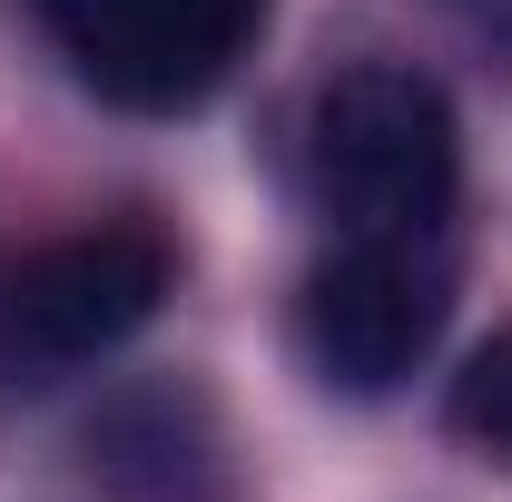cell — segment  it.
Listing matches in <instances>:
<instances>
[{"label": "cell", "instance_id": "obj_5", "mask_svg": "<svg viewBox=\"0 0 512 502\" xmlns=\"http://www.w3.org/2000/svg\"><path fill=\"white\" fill-rule=\"evenodd\" d=\"M79 463L109 502H237L227 424L197 384H128L79 424Z\"/></svg>", "mask_w": 512, "mask_h": 502}, {"label": "cell", "instance_id": "obj_2", "mask_svg": "<svg viewBox=\"0 0 512 502\" xmlns=\"http://www.w3.org/2000/svg\"><path fill=\"white\" fill-rule=\"evenodd\" d=\"M69 79L109 109L178 119L227 89V69L256 50L266 0H40Z\"/></svg>", "mask_w": 512, "mask_h": 502}, {"label": "cell", "instance_id": "obj_1", "mask_svg": "<svg viewBox=\"0 0 512 502\" xmlns=\"http://www.w3.org/2000/svg\"><path fill=\"white\" fill-rule=\"evenodd\" d=\"M306 178L335 247H453V207H463L453 99L404 60L345 69L316 99Z\"/></svg>", "mask_w": 512, "mask_h": 502}, {"label": "cell", "instance_id": "obj_6", "mask_svg": "<svg viewBox=\"0 0 512 502\" xmlns=\"http://www.w3.org/2000/svg\"><path fill=\"white\" fill-rule=\"evenodd\" d=\"M444 414H453V434L473 443L483 463H503V473H512V325H493V335L463 355Z\"/></svg>", "mask_w": 512, "mask_h": 502}, {"label": "cell", "instance_id": "obj_4", "mask_svg": "<svg viewBox=\"0 0 512 502\" xmlns=\"http://www.w3.org/2000/svg\"><path fill=\"white\" fill-rule=\"evenodd\" d=\"M453 315V247H335L296 296V345L335 394H394Z\"/></svg>", "mask_w": 512, "mask_h": 502}, {"label": "cell", "instance_id": "obj_3", "mask_svg": "<svg viewBox=\"0 0 512 502\" xmlns=\"http://www.w3.org/2000/svg\"><path fill=\"white\" fill-rule=\"evenodd\" d=\"M168 286H178V256L138 217L60 237V247H40L0 286V365H30V375L99 365L128 335H148V315L168 306Z\"/></svg>", "mask_w": 512, "mask_h": 502}]
</instances>
